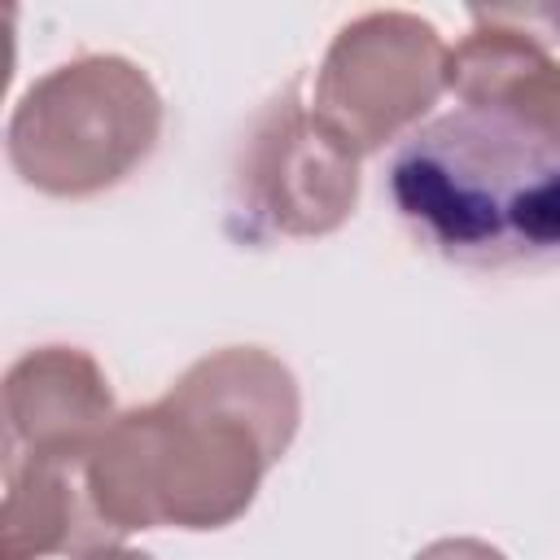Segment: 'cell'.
<instances>
[{
  "label": "cell",
  "mask_w": 560,
  "mask_h": 560,
  "mask_svg": "<svg viewBox=\"0 0 560 560\" xmlns=\"http://www.w3.org/2000/svg\"><path fill=\"white\" fill-rule=\"evenodd\" d=\"M74 560H153V556H149V551H131V547H118V542H105V547L79 551Z\"/></svg>",
  "instance_id": "9c48e42d"
},
{
  "label": "cell",
  "mask_w": 560,
  "mask_h": 560,
  "mask_svg": "<svg viewBox=\"0 0 560 560\" xmlns=\"http://www.w3.org/2000/svg\"><path fill=\"white\" fill-rule=\"evenodd\" d=\"M114 394L96 359L79 346H39L4 372V464L88 468Z\"/></svg>",
  "instance_id": "8992f818"
},
{
  "label": "cell",
  "mask_w": 560,
  "mask_h": 560,
  "mask_svg": "<svg viewBox=\"0 0 560 560\" xmlns=\"http://www.w3.org/2000/svg\"><path fill=\"white\" fill-rule=\"evenodd\" d=\"M118 542L96 516L83 468L61 464H4L0 560H44L57 551H92Z\"/></svg>",
  "instance_id": "52a82bcc"
},
{
  "label": "cell",
  "mask_w": 560,
  "mask_h": 560,
  "mask_svg": "<svg viewBox=\"0 0 560 560\" xmlns=\"http://www.w3.org/2000/svg\"><path fill=\"white\" fill-rule=\"evenodd\" d=\"M162 136V96L149 74L88 52L35 79L9 114V162L48 197H92L122 184Z\"/></svg>",
  "instance_id": "3957f363"
},
{
  "label": "cell",
  "mask_w": 560,
  "mask_h": 560,
  "mask_svg": "<svg viewBox=\"0 0 560 560\" xmlns=\"http://www.w3.org/2000/svg\"><path fill=\"white\" fill-rule=\"evenodd\" d=\"M451 48L433 22L381 9L346 22L315 74L311 114L359 158L411 131L446 92Z\"/></svg>",
  "instance_id": "277c9868"
},
{
  "label": "cell",
  "mask_w": 560,
  "mask_h": 560,
  "mask_svg": "<svg viewBox=\"0 0 560 560\" xmlns=\"http://www.w3.org/2000/svg\"><path fill=\"white\" fill-rule=\"evenodd\" d=\"M302 420L293 372L228 346L197 359L158 402L114 416L83 468L114 538L131 529H223L254 503Z\"/></svg>",
  "instance_id": "7a4b0ae2"
},
{
  "label": "cell",
  "mask_w": 560,
  "mask_h": 560,
  "mask_svg": "<svg viewBox=\"0 0 560 560\" xmlns=\"http://www.w3.org/2000/svg\"><path fill=\"white\" fill-rule=\"evenodd\" d=\"M451 48L455 109L416 127L389 158L398 219L442 258L512 267L560 254V61L547 39L472 9Z\"/></svg>",
  "instance_id": "6da1fadb"
},
{
  "label": "cell",
  "mask_w": 560,
  "mask_h": 560,
  "mask_svg": "<svg viewBox=\"0 0 560 560\" xmlns=\"http://www.w3.org/2000/svg\"><path fill=\"white\" fill-rule=\"evenodd\" d=\"M359 201V153L341 144L298 92H280L254 122L232 175L228 232L236 241L324 236Z\"/></svg>",
  "instance_id": "5b68a950"
},
{
  "label": "cell",
  "mask_w": 560,
  "mask_h": 560,
  "mask_svg": "<svg viewBox=\"0 0 560 560\" xmlns=\"http://www.w3.org/2000/svg\"><path fill=\"white\" fill-rule=\"evenodd\" d=\"M416 560H508V556L481 538H442V542L424 547Z\"/></svg>",
  "instance_id": "ba28073f"
}]
</instances>
